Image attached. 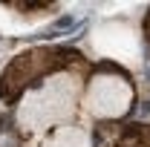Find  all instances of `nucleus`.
<instances>
[{
    "mask_svg": "<svg viewBox=\"0 0 150 147\" xmlns=\"http://www.w3.org/2000/svg\"><path fill=\"white\" fill-rule=\"evenodd\" d=\"M84 66V55L69 46H38L18 55L0 75V101L15 107L26 90H35L52 75Z\"/></svg>",
    "mask_w": 150,
    "mask_h": 147,
    "instance_id": "obj_1",
    "label": "nucleus"
},
{
    "mask_svg": "<svg viewBox=\"0 0 150 147\" xmlns=\"http://www.w3.org/2000/svg\"><path fill=\"white\" fill-rule=\"evenodd\" d=\"M81 66L75 69H67V72H58L52 81H49V95L52 101H64V104H72L78 90H81ZM43 101H26L23 107V115H20V124L23 127H46V124H55L58 112H61V104H52V107H38Z\"/></svg>",
    "mask_w": 150,
    "mask_h": 147,
    "instance_id": "obj_2",
    "label": "nucleus"
},
{
    "mask_svg": "<svg viewBox=\"0 0 150 147\" xmlns=\"http://www.w3.org/2000/svg\"><path fill=\"white\" fill-rule=\"evenodd\" d=\"M133 87L130 78H121L112 75V78H98L90 84V95H87V107L90 112H95L98 118H118L130 110L133 104Z\"/></svg>",
    "mask_w": 150,
    "mask_h": 147,
    "instance_id": "obj_3",
    "label": "nucleus"
},
{
    "mask_svg": "<svg viewBox=\"0 0 150 147\" xmlns=\"http://www.w3.org/2000/svg\"><path fill=\"white\" fill-rule=\"evenodd\" d=\"M104 147H150V124L133 121L124 127H115V136Z\"/></svg>",
    "mask_w": 150,
    "mask_h": 147,
    "instance_id": "obj_4",
    "label": "nucleus"
},
{
    "mask_svg": "<svg viewBox=\"0 0 150 147\" xmlns=\"http://www.w3.org/2000/svg\"><path fill=\"white\" fill-rule=\"evenodd\" d=\"M142 29H144V40L150 43V12L144 15V23H142Z\"/></svg>",
    "mask_w": 150,
    "mask_h": 147,
    "instance_id": "obj_5",
    "label": "nucleus"
}]
</instances>
